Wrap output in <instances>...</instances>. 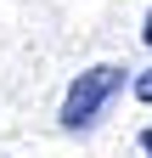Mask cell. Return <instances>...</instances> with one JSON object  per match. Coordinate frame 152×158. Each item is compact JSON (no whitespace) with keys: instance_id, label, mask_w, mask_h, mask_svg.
Wrapping results in <instances>:
<instances>
[{"instance_id":"4","label":"cell","mask_w":152,"mask_h":158,"mask_svg":"<svg viewBox=\"0 0 152 158\" xmlns=\"http://www.w3.org/2000/svg\"><path fill=\"white\" fill-rule=\"evenodd\" d=\"M141 40H146V45H152V11H146V28H141Z\"/></svg>"},{"instance_id":"2","label":"cell","mask_w":152,"mask_h":158,"mask_svg":"<svg viewBox=\"0 0 152 158\" xmlns=\"http://www.w3.org/2000/svg\"><path fill=\"white\" fill-rule=\"evenodd\" d=\"M135 96H141V102H152V68H146V73L135 79Z\"/></svg>"},{"instance_id":"1","label":"cell","mask_w":152,"mask_h":158,"mask_svg":"<svg viewBox=\"0 0 152 158\" xmlns=\"http://www.w3.org/2000/svg\"><path fill=\"white\" fill-rule=\"evenodd\" d=\"M118 85H124V68H113V62H102V68H90V73H79L68 85V96H62V124L68 130H85V124H96V113L118 96Z\"/></svg>"},{"instance_id":"3","label":"cell","mask_w":152,"mask_h":158,"mask_svg":"<svg viewBox=\"0 0 152 158\" xmlns=\"http://www.w3.org/2000/svg\"><path fill=\"white\" fill-rule=\"evenodd\" d=\"M141 152H146V158H152V130H146V135H141Z\"/></svg>"}]
</instances>
